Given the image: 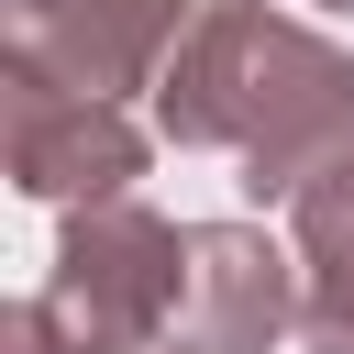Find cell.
<instances>
[{
    "mask_svg": "<svg viewBox=\"0 0 354 354\" xmlns=\"http://www.w3.org/2000/svg\"><path fill=\"white\" fill-rule=\"evenodd\" d=\"M155 133L188 155H243L254 199H299L354 155V44H321L266 0H199L155 77Z\"/></svg>",
    "mask_w": 354,
    "mask_h": 354,
    "instance_id": "6da1fadb",
    "label": "cell"
},
{
    "mask_svg": "<svg viewBox=\"0 0 354 354\" xmlns=\"http://www.w3.org/2000/svg\"><path fill=\"white\" fill-rule=\"evenodd\" d=\"M177 288H188V232L155 221L144 199H88L55 232L44 321L66 354H155L177 332Z\"/></svg>",
    "mask_w": 354,
    "mask_h": 354,
    "instance_id": "7a4b0ae2",
    "label": "cell"
},
{
    "mask_svg": "<svg viewBox=\"0 0 354 354\" xmlns=\"http://www.w3.org/2000/svg\"><path fill=\"white\" fill-rule=\"evenodd\" d=\"M0 166L22 199H55V210H88V199H133L144 177V122L100 88H66V77H33L0 55Z\"/></svg>",
    "mask_w": 354,
    "mask_h": 354,
    "instance_id": "3957f363",
    "label": "cell"
},
{
    "mask_svg": "<svg viewBox=\"0 0 354 354\" xmlns=\"http://www.w3.org/2000/svg\"><path fill=\"white\" fill-rule=\"evenodd\" d=\"M188 22H199L188 0H11L0 11V55L33 66V77H66V88L133 100V88L166 77Z\"/></svg>",
    "mask_w": 354,
    "mask_h": 354,
    "instance_id": "277c9868",
    "label": "cell"
},
{
    "mask_svg": "<svg viewBox=\"0 0 354 354\" xmlns=\"http://www.w3.org/2000/svg\"><path fill=\"white\" fill-rule=\"evenodd\" d=\"M299 321V243L254 221H199L188 232V288H177V354H266Z\"/></svg>",
    "mask_w": 354,
    "mask_h": 354,
    "instance_id": "5b68a950",
    "label": "cell"
},
{
    "mask_svg": "<svg viewBox=\"0 0 354 354\" xmlns=\"http://www.w3.org/2000/svg\"><path fill=\"white\" fill-rule=\"evenodd\" d=\"M288 221H299V332L310 354H354V155L321 166L288 199Z\"/></svg>",
    "mask_w": 354,
    "mask_h": 354,
    "instance_id": "8992f818",
    "label": "cell"
},
{
    "mask_svg": "<svg viewBox=\"0 0 354 354\" xmlns=\"http://www.w3.org/2000/svg\"><path fill=\"white\" fill-rule=\"evenodd\" d=\"M0 354H66L55 321H44V299H11V310H0Z\"/></svg>",
    "mask_w": 354,
    "mask_h": 354,
    "instance_id": "52a82bcc",
    "label": "cell"
},
{
    "mask_svg": "<svg viewBox=\"0 0 354 354\" xmlns=\"http://www.w3.org/2000/svg\"><path fill=\"white\" fill-rule=\"evenodd\" d=\"M332 11H354V0H332Z\"/></svg>",
    "mask_w": 354,
    "mask_h": 354,
    "instance_id": "ba28073f",
    "label": "cell"
}]
</instances>
